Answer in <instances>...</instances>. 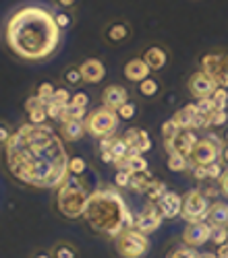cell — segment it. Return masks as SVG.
I'll return each instance as SVG.
<instances>
[{
    "label": "cell",
    "mask_w": 228,
    "mask_h": 258,
    "mask_svg": "<svg viewBox=\"0 0 228 258\" xmlns=\"http://www.w3.org/2000/svg\"><path fill=\"white\" fill-rule=\"evenodd\" d=\"M67 143L52 126L21 124L3 147V165L13 182L31 190H56L69 174Z\"/></svg>",
    "instance_id": "obj_1"
},
{
    "label": "cell",
    "mask_w": 228,
    "mask_h": 258,
    "mask_svg": "<svg viewBox=\"0 0 228 258\" xmlns=\"http://www.w3.org/2000/svg\"><path fill=\"white\" fill-rule=\"evenodd\" d=\"M5 46L21 62H46L60 44L65 31L56 23L54 11L41 3H25L5 21Z\"/></svg>",
    "instance_id": "obj_2"
},
{
    "label": "cell",
    "mask_w": 228,
    "mask_h": 258,
    "mask_svg": "<svg viewBox=\"0 0 228 258\" xmlns=\"http://www.w3.org/2000/svg\"><path fill=\"white\" fill-rule=\"evenodd\" d=\"M135 217L137 215H133L114 184H100L94 188L83 213V219L89 229L110 242L120 231L135 227Z\"/></svg>",
    "instance_id": "obj_3"
},
{
    "label": "cell",
    "mask_w": 228,
    "mask_h": 258,
    "mask_svg": "<svg viewBox=\"0 0 228 258\" xmlns=\"http://www.w3.org/2000/svg\"><path fill=\"white\" fill-rule=\"evenodd\" d=\"M89 195L92 188L87 186L85 176H69L54 190V207L58 215H62L65 219H81L85 213Z\"/></svg>",
    "instance_id": "obj_4"
},
{
    "label": "cell",
    "mask_w": 228,
    "mask_h": 258,
    "mask_svg": "<svg viewBox=\"0 0 228 258\" xmlns=\"http://www.w3.org/2000/svg\"><path fill=\"white\" fill-rule=\"evenodd\" d=\"M112 248L120 258H145L150 252V240L145 233L131 227L116 235L112 240Z\"/></svg>",
    "instance_id": "obj_5"
},
{
    "label": "cell",
    "mask_w": 228,
    "mask_h": 258,
    "mask_svg": "<svg viewBox=\"0 0 228 258\" xmlns=\"http://www.w3.org/2000/svg\"><path fill=\"white\" fill-rule=\"evenodd\" d=\"M118 124H120L118 114L114 110H110V107H106V105H98L96 110H89V114L85 118L87 135L94 137L96 141H100L104 137H110V135H116Z\"/></svg>",
    "instance_id": "obj_6"
},
{
    "label": "cell",
    "mask_w": 228,
    "mask_h": 258,
    "mask_svg": "<svg viewBox=\"0 0 228 258\" xmlns=\"http://www.w3.org/2000/svg\"><path fill=\"white\" fill-rule=\"evenodd\" d=\"M207 211H210V203L207 197L201 190H189L183 197V211L180 217L189 223H197V221H207Z\"/></svg>",
    "instance_id": "obj_7"
},
{
    "label": "cell",
    "mask_w": 228,
    "mask_h": 258,
    "mask_svg": "<svg viewBox=\"0 0 228 258\" xmlns=\"http://www.w3.org/2000/svg\"><path fill=\"white\" fill-rule=\"evenodd\" d=\"M222 155V143L216 137H207V139H199L193 153H191V165H212L218 161V157Z\"/></svg>",
    "instance_id": "obj_8"
},
{
    "label": "cell",
    "mask_w": 228,
    "mask_h": 258,
    "mask_svg": "<svg viewBox=\"0 0 228 258\" xmlns=\"http://www.w3.org/2000/svg\"><path fill=\"white\" fill-rule=\"evenodd\" d=\"M162 219H164V217H162L158 205L148 203V205H145V207L139 211L137 217H135V229L141 231V233H145V235H150V233H154V231L160 229Z\"/></svg>",
    "instance_id": "obj_9"
},
{
    "label": "cell",
    "mask_w": 228,
    "mask_h": 258,
    "mask_svg": "<svg viewBox=\"0 0 228 258\" xmlns=\"http://www.w3.org/2000/svg\"><path fill=\"white\" fill-rule=\"evenodd\" d=\"M104 41L108 46H122L127 44L133 35V29H131V23L127 19H112L110 23L104 27Z\"/></svg>",
    "instance_id": "obj_10"
},
{
    "label": "cell",
    "mask_w": 228,
    "mask_h": 258,
    "mask_svg": "<svg viewBox=\"0 0 228 258\" xmlns=\"http://www.w3.org/2000/svg\"><path fill=\"white\" fill-rule=\"evenodd\" d=\"M187 89H189V93L195 99H205V97L214 95V91L218 89V83L210 75H205L203 71H197L187 81Z\"/></svg>",
    "instance_id": "obj_11"
},
{
    "label": "cell",
    "mask_w": 228,
    "mask_h": 258,
    "mask_svg": "<svg viewBox=\"0 0 228 258\" xmlns=\"http://www.w3.org/2000/svg\"><path fill=\"white\" fill-rule=\"evenodd\" d=\"M197 141H199V139H197L195 131H180L176 139L164 141V151L168 153V155H170V153H183L185 157H191Z\"/></svg>",
    "instance_id": "obj_12"
},
{
    "label": "cell",
    "mask_w": 228,
    "mask_h": 258,
    "mask_svg": "<svg viewBox=\"0 0 228 258\" xmlns=\"http://www.w3.org/2000/svg\"><path fill=\"white\" fill-rule=\"evenodd\" d=\"M183 242L191 248L203 246L205 242H212V225L207 221H197V223H189L187 229L183 231Z\"/></svg>",
    "instance_id": "obj_13"
},
{
    "label": "cell",
    "mask_w": 228,
    "mask_h": 258,
    "mask_svg": "<svg viewBox=\"0 0 228 258\" xmlns=\"http://www.w3.org/2000/svg\"><path fill=\"white\" fill-rule=\"evenodd\" d=\"M100 99H102V105H106V107H110V110L116 112L120 105H124L131 99V91L120 83H110V85L104 87Z\"/></svg>",
    "instance_id": "obj_14"
},
{
    "label": "cell",
    "mask_w": 228,
    "mask_h": 258,
    "mask_svg": "<svg viewBox=\"0 0 228 258\" xmlns=\"http://www.w3.org/2000/svg\"><path fill=\"white\" fill-rule=\"evenodd\" d=\"M79 69H81V75H83V81L87 85H98L106 79V67L100 58H85L79 62Z\"/></svg>",
    "instance_id": "obj_15"
},
{
    "label": "cell",
    "mask_w": 228,
    "mask_h": 258,
    "mask_svg": "<svg viewBox=\"0 0 228 258\" xmlns=\"http://www.w3.org/2000/svg\"><path fill=\"white\" fill-rule=\"evenodd\" d=\"M122 75H124V79H127L129 83L137 85V83H141L143 79H148V77L152 75V71H150V67L145 64V60H143L141 56H135V58H129L127 62H124Z\"/></svg>",
    "instance_id": "obj_16"
},
{
    "label": "cell",
    "mask_w": 228,
    "mask_h": 258,
    "mask_svg": "<svg viewBox=\"0 0 228 258\" xmlns=\"http://www.w3.org/2000/svg\"><path fill=\"white\" fill-rule=\"evenodd\" d=\"M156 205H158V209H160L164 219H174V217H178L180 211H183V197L178 195V192L168 190Z\"/></svg>",
    "instance_id": "obj_17"
},
{
    "label": "cell",
    "mask_w": 228,
    "mask_h": 258,
    "mask_svg": "<svg viewBox=\"0 0 228 258\" xmlns=\"http://www.w3.org/2000/svg\"><path fill=\"white\" fill-rule=\"evenodd\" d=\"M141 58H143L145 64L150 67V71L156 73V71H162L166 64H168V50L162 48V46H158V44H154V46H150V48H145V52L141 54Z\"/></svg>",
    "instance_id": "obj_18"
},
{
    "label": "cell",
    "mask_w": 228,
    "mask_h": 258,
    "mask_svg": "<svg viewBox=\"0 0 228 258\" xmlns=\"http://www.w3.org/2000/svg\"><path fill=\"white\" fill-rule=\"evenodd\" d=\"M58 135L62 137L65 143H77L81 141L83 137L87 135V128H85V122L81 120H67L58 124Z\"/></svg>",
    "instance_id": "obj_19"
},
{
    "label": "cell",
    "mask_w": 228,
    "mask_h": 258,
    "mask_svg": "<svg viewBox=\"0 0 228 258\" xmlns=\"http://www.w3.org/2000/svg\"><path fill=\"white\" fill-rule=\"evenodd\" d=\"M207 223L212 227H228V203L214 201L207 211Z\"/></svg>",
    "instance_id": "obj_20"
},
{
    "label": "cell",
    "mask_w": 228,
    "mask_h": 258,
    "mask_svg": "<svg viewBox=\"0 0 228 258\" xmlns=\"http://www.w3.org/2000/svg\"><path fill=\"white\" fill-rule=\"evenodd\" d=\"M135 91L141 99H158L160 93H162V83L158 77H148V79H143L141 83L135 85Z\"/></svg>",
    "instance_id": "obj_21"
},
{
    "label": "cell",
    "mask_w": 228,
    "mask_h": 258,
    "mask_svg": "<svg viewBox=\"0 0 228 258\" xmlns=\"http://www.w3.org/2000/svg\"><path fill=\"white\" fill-rule=\"evenodd\" d=\"M199 114V110H197V103H187V105H183L180 110L172 116L174 118V122L180 126V131H191V126H193V118Z\"/></svg>",
    "instance_id": "obj_22"
},
{
    "label": "cell",
    "mask_w": 228,
    "mask_h": 258,
    "mask_svg": "<svg viewBox=\"0 0 228 258\" xmlns=\"http://www.w3.org/2000/svg\"><path fill=\"white\" fill-rule=\"evenodd\" d=\"M60 83L65 85V87H69V89L81 87V85L85 83V81H83V75H81L79 64H69V67L62 69V73H60Z\"/></svg>",
    "instance_id": "obj_23"
},
{
    "label": "cell",
    "mask_w": 228,
    "mask_h": 258,
    "mask_svg": "<svg viewBox=\"0 0 228 258\" xmlns=\"http://www.w3.org/2000/svg\"><path fill=\"white\" fill-rule=\"evenodd\" d=\"M50 254L52 258H81V252L79 248L69 242V240H58L50 246Z\"/></svg>",
    "instance_id": "obj_24"
},
{
    "label": "cell",
    "mask_w": 228,
    "mask_h": 258,
    "mask_svg": "<svg viewBox=\"0 0 228 258\" xmlns=\"http://www.w3.org/2000/svg\"><path fill=\"white\" fill-rule=\"evenodd\" d=\"M156 178H152V171H143V174H133V180H131V188L133 192H137V195H148L150 186L154 184Z\"/></svg>",
    "instance_id": "obj_25"
},
{
    "label": "cell",
    "mask_w": 228,
    "mask_h": 258,
    "mask_svg": "<svg viewBox=\"0 0 228 258\" xmlns=\"http://www.w3.org/2000/svg\"><path fill=\"white\" fill-rule=\"evenodd\" d=\"M116 114H118V120H120V122L129 124V122H133V120L139 116V103H137V101H133V99H129L124 105H120V107H118Z\"/></svg>",
    "instance_id": "obj_26"
},
{
    "label": "cell",
    "mask_w": 228,
    "mask_h": 258,
    "mask_svg": "<svg viewBox=\"0 0 228 258\" xmlns=\"http://www.w3.org/2000/svg\"><path fill=\"white\" fill-rule=\"evenodd\" d=\"M166 165H168L170 171H187V169H191V159L189 157H185L183 153H170L168 159H166Z\"/></svg>",
    "instance_id": "obj_27"
},
{
    "label": "cell",
    "mask_w": 228,
    "mask_h": 258,
    "mask_svg": "<svg viewBox=\"0 0 228 258\" xmlns=\"http://www.w3.org/2000/svg\"><path fill=\"white\" fill-rule=\"evenodd\" d=\"M124 169H129L131 174H143V171L150 169V165L143 155H127V159H124Z\"/></svg>",
    "instance_id": "obj_28"
},
{
    "label": "cell",
    "mask_w": 228,
    "mask_h": 258,
    "mask_svg": "<svg viewBox=\"0 0 228 258\" xmlns=\"http://www.w3.org/2000/svg\"><path fill=\"white\" fill-rule=\"evenodd\" d=\"M54 91H56V85L54 83H50V81H41L37 87H35V95L41 99V103H48V101H52V97H54Z\"/></svg>",
    "instance_id": "obj_29"
},
{
    "label": "cell",
    "mask_w": 228,
    "mask_h": 258,
    "mask_svg": "<svg viewBox=\"0 0 228 258\" xmlns=\"http://www.w3.org/2000/svg\"><path fill=\"white\" fill-rule=\"evenodd\" d=\"M166 258H199V254L187 244H178L166 252Z\"/></svg>",
    "instance_id": "obj_30"
},
{
    "label": "cell",
    "mask_w": 228,
    "mask_h": 258,
    "mask_svg": "<svg viewBox=\"0 0 228 258\" xmlns=\"http://www.w3.org/2000/svg\"><path fill=\"white\" fill-rule=\"evenodd\" d=\"M87 169H89V165L83 157H79V155L71 157V161H69V174L71 176H85Z\"/></svg>",
    "instance_id": "obj_31"
},
{
    "label": "cell",
    "mask_w": 228,
    "mask_h": 258,
    "mask_svg": "<svg viewBox=\"0 0 228 258\" xmlns=\"http://www.w3.org/2000/svg\"><path fill=\"white\" fill-rule=\"evenodd\" d=\"M166 192H168V188H166V184L162 182V180H154V184L150 186V190H148V195H145V197H148V203H158L164 195H166Z\"/></svg>",
    "instance_id": "obj_32"
},
{
    "label": "cell",
    "mask_w": 228,
    "mask_h": 258,
    "mask_svg": "<svg viewBox=\"0 0 228 258\" xmlns=\"http://www.w3.org/2000/svg\"><path fill=\"white\" fill-rule=\"evenodd\" d=\"M54 17H56V23H58V27L65 31V29H71L73 25H75V15H73V11H60V9H56L54 11Z\"/></svg>",
    "instance_id": "obj_33"
},
{
    "label": "cell",
    "mask_w": 228,
    "mask_h": 258,
    "mask_svg": "<svg viewBox=\"0 0 228 258\" xmlns=\"http://www.w3.org/2000/svg\"><path fill=\"white\" fill-rule=\"evenodd\" d=\"M25 116H27V120H25V122H29V124H35V126H44V124L48 122L46 105H39V107H35V110L27 112Z\"/></svg>",
    "instance_id": "obj_34"
},
{
    "label": "cell",
    "mask_w": 228,
    "mask_h": 258,
    "mask_svg": "<svg viewBox=\"0 0 228 258\" xmlns=\"http://www.w3.org/2000/svg\"><path fill=\"white\" fill-rule=\"evenodd\" d=\"M131 180H133V174L129 169H116L114 174V186L118 190H129L131 188Z\"/></svg>",
    "instance_id": "obj_35"
},
{
    "label": "cell",
    "mask_w": 228,
    "mask_h": 258,
    "mask_svg": "<svg viewBox=\"0 0 228 258\" xmlns=\"http://www.w3.org/2000/svg\"><path fill=\"white\" fill-rule=\"evenodd\" d=\"M178 133H180V126L174 122V118L166 120V122L162 124V139H164V141H172V139H176Z\"/></svg>",
    "instance_id": "obj_36"
},
{
    "label": "cell",
    "mask_w": 228,
    "mask_h": 258,
    "mask_svg": "<svg viewBox=\"0 0 228 258\" xmlns=\"http://www.w3.org/2000/svg\"><path fill=\"white\" fill-rule=\"evenodd\" d=\"M71 97H73V93H71L69 87H65V85H56V91H54L52 101H56V103L62 105V107H67V105L71 103Z\"/></svg>",
    "instance_id": "obj_37"
},
{
    "label": "cell",
    "mask_w": 228,
    "mask_h": 258,
    "mask_svg": "<svg viewBox=\"0 0 228 258\" xmlns=\"http://www.w3.org/2000/svg\"><path fill=\"white\" fill-rule=\"evenodd\" d=\"M129 151H131L129 145L124 143V141H122V137L118 135V139H116V141H114V145H112V155H114V159H124V157L129 155Z\"/></svg>",
    "instance_id": "obj_38"
},
{
    "label": "cell",
    "mask_w": 228,
    "mask_h": 258,
    "mask_svg": "<svg viewBox=\"0 0 228 258\" xmlns=\"http://www.w3.org/2000/svg\"><path fill=\"white\" fill-rule=\"evenodd\" d=\"M13 135H15V128H13L5 118H0V149H3V147L11 141Z\"/></svg>",
    "instance_id": "obj_39"
},
{
    "label": "cell",
    "mask_w": 228,
    "mask_h": 258,
    "mask_svg": "<svg viewBox=\"0 0 228 258\" xmlns=\"http://www.w3.org/2000/svg\"><path fill=\"white\" fill-rule=\"evenodd\" d=\"M212 99H214V103H216V110H226V107H228V91H226L224 87H218V89L214 91Z\"/></svg>",
    "instance_id": "obj_40"
},
{
    "label": "cell",
    "mask_w": 228,
    "mask_h": 258,
    "mask_svg": "<svg viewBox=\"0 0 228 258\" xmlns=\"http://www.w3.org/2000/svg\"><path fill=\"white\" fill-rule=\"evenodd\" d=\"M212 242L220 248L228 242V227H212Z\"/></svg>",
    "instance_id": "obj_41"
},
{
    "label": "cell",
    "mask_w": 228,
    "mask_h": 258,
    "mask_svg": "<svg viewBox=\"0 0 228 258\" xmlns=\"http://www.w3.org/2000/svg\"><path fill=\"white\" fill-rule=\"evenodd\" d=\"M62 110H65V107L58 105L56 101H48V103H46L48 120H52V122H56V124H58V120H60V116H62Z\"/></svg>",
    "instance_id": "obj_42"
},
{
    "label": "cell",
    "mask_w": 228,
    "mask_h": 258,
    "mask_svg": "<svg viewBox=\"0 0 228 258\" xmlns=\"http://www.w3.org/2000/svg\"><path fill=\"white\" fill-rule=\"evenodd\" d=\"M207 120H210V126H226L228 112L226 110H214L210 116H207Z\"/></svg>",
    "instance_id": "obj_43"
},
{
    "label": "cell",
    "mask_w": 228,
    "mask_h": 258,
    "mask_svg": "<svg viewBox=\"0 0 228 258\" xmlns=\"http://www.w3.org/2000/svg\"><path fill=\"white\" fill-rule=\"evenodd\" d=\"M197 110H199V114H203V116H210V114L216 110V103H214L212 97L197 99Z\"/></svg>",
    "instance_id": "obj_44"
},
{
    "label": "cell",
    "mask_w": 228,
    "mask_h": 258,
    "mask_svg": "<svg viewBox=\"0 0 228 258\" xmlns=\"http://www.w3.org/2000/svg\"><path fill=\"white\" fill-rule=\"evenodd\" d=\"M116 139H118V135H110V137L100 139V141H98V145H96V151H98V153L112 151V145H114V141H116Z\"/></svg>",
    "instance_id": "obj_45"
},
{
    "label": "cell",
    "mask_w": 228,
    "mask_h": 258,
    "mask_svg": "<svg viewBox=\"0 0 228 258\" xmlns=\"http://www.w3.org/2000/svg\"><path fill=\"white\" fill-rule=\"evenodd\" d=\"M69 105H75V107H85L87 110V105H89V95L87 93H83V91H77V93H73V97H71V103Z\"/></svg>",
    "instance_id": "obj_46"
},
{
    "label": "cell",
    "mask_w": 228,
    "mask_h": 258,
    "mask_svg": "<svg viewBox=\"0 0 228 258\" xmlns=\"http://www.w3.org/2000/svg\"><path fill=\"white\" fill-rule=\"evenodd\" d=\"M39 105H44V103H41V99H39L35 93H31V95L25 99V103H23V110H25V114H27V112L35 110V107H39Z\"/></svg>",
    "instance_id": "obj_47"
},
{
    "label": "cell",
    "mask_w": 228,
    "mask_h": 258,
    "mask_svg": "<svg viewBox=\"0 0 228 258\" xmlns=\"http://www.w3.org/2000/svg\"><path fill=\"white\" fill-rule=\"evenodd\" d=\"M222 167H220V163L216 161V163H212V165H207V180H220L222 178Z\"/></svg>",
    "instance_id": "obj_48"
},
{
    "label": "cell",
    "mask_w": 228,
    "mask_h": 258,
    "mask_svg": "<svg viewBox=\"0 0 228 258\" xmlns=\"http://www.w3.org/2000/svg\"><path fill=\"white\" fill-rule=\"evenodd\" d=\"M54 7L60 9V11H73L77 5H79V0H52Z\"/></svg>",
    "instance_id": "obj_49"
},
{
    "label": "cell",
    "mask_w": 228,
    "mask_h": 258,
    "mask_svg": "<svg viewBox=\"0 0 228 258\" xmlns=\"http://www.w3.org/2000/svg\"><path fill=\"white\" fill-rule=\"evenodd\" d=\"M191 169H193V178L195 180H199V182H205L207 180V167H203V165H191Z\"/></svg>",
    "instance_id": "obj_50"
},
{
    "label": "cell",
    "mask_w": 228,
    "mask_h": 258,
    "mask_svg": "<svg viewBox=\"0 0 228 258\" xmlns=\"http://www.w3.org/2000/svg\"><path fill=\"white\" fill-rule=\"evenodd\" d=\"M29 258H52V254H50V248H37L29 254Z\"/></svg>",
    "instance_id": "obj_51"
},
{
    "label": "cell",
    "mask_w": 228,
    "mask_h": 258,
    "mask_svg": "<svg viewBox=\"0 0 228 258\" xmlns=\"http://www.w3.org/2000/svg\"><path fill=\"white\" fill-rule=\"evenodd\" d=\"M220 190H222V195L228 197V169H224V174L220 178Z\"/></svg>",
    "instance_id": "obj_52"
},
{
    "label": "cell",
    "mask_w": 228,
    "mask_h": 258,
    "mask_svg": "<svg viewBox=\"0 0 228 258\" xmlns=\"http://www.w3.org/2000/svg\"><path fill=\"white\" fill-rule=\"evenodd\" d=\"M100 155V159L104 161V163H114V155H112V151H104V153H98Z\"/></svg>",
    "instance_id": "obj_53"
},
{
    "label": "cell",
    "mask_w": 228,
    "mask_h": 258,
    "mask_svg": "<svg viewBox=\"0 0 228 258\" xmlns=\"http://www.w3.org/2000/svg\"><path fill=\"white\" fill-rule=\"evenodd\" d=\"M218 258H228V244H224V246H220L218 248V254H216Z\"/></svg>",
    "instance_id": "obj_54"
},
{
    "label": "cell",
    "mask_w": 228,
    "mask_h": 258,
    "mask_svg": "<svg viewBox=\"0 0 228 258\" xmlns=\"http://www.w3.org/2000/svg\"><path fill=\"white\" fill-rule=\"evenodd\" d=\"M199 258H218V256L212 252H203V254H199Z\"/></svg>",
    "instance_id": "obj_55"
},
{
    "label": "cell",
    "mask_w": 228,
    "mask_h": 258,
    "mask_svg": "<svg viewBox=\"0 0 228 258\" xmlns=\"http://www.w3.org/2000/svg\"><path fill=\"white\" fill-rule=\"evenodd\" d=\"M222 159H224V161L228 163V145H226V147L222 149Z\"/></svg>",
    "instance_id": "obj_56"
},
{
    "label": "cell",
    "mask_w": 228,
    "mask_h": 258,
    "mask_svg": "<svg viewBox=\"0 0 228 258\" xmlns=\"http://www.w3.org/2000/svg\"><path fill=\"white\" fill-rule=\"evenodd\" d=\"M224 141H226V143H228V131H226V135H224Z\"/></svg>",
    "instance_id": "obj_57"
}]
</instances>
